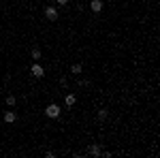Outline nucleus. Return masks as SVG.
Segmentation results:
<instances>
[{
	"label": "nucleus",
	"instance_id": "obj_4",
	"mask_svg": "<svg viewBox=\"0 0 160 158\" xmlns=\"http://www.w3.org/2000/svg\"><path fill=\"white\" fill-rule=\"evenodd\" d=\"M100 152H102L100 143H90V147H88V154L90 156H100Z\"/></svg>",
	"mask_w": 160,
	"mask_h": 158
},
{
	"label": "nucleus",
	"instance_id": "obj_7",
	"mask_svg": "<svg viewBox=\"0 0 160 158\" xmlns=\"http://www.w3.org/2000/svg\"><path fill=\"white\" fill-rule=\"evenodd\" d=\"M41 56H43V54H41V49H38V47H32V49H30V58H32L34 62L41 60Z\"/></svg>",
	"mask_w": 160,
	"mask_h": 158
},
{
	"label": "nucleus",
	"instance_id": "obj_6",
	"mask_svg": "<svg viewBox=\"0 0 160 158\" xmlns=\"http://www.w3.org/2000/svg\"><path fill=\"white\" fill-rule=\"evenodd\" d=\"M102 7H105L102 0H90V9H92L94 13H100V11H102Z\"/></svg>",
	"mask_w": 160,
	"mask_h": 158
},
{
	"label": "nucleus",
	"instance_id": "obj_8",
	"mask_svg": "<svg viewBox=\"0 0 160 158\" xmlns=\"http://www.w3.org/2000/svg\"><path fill=\"white\" fill-rule=\"evenodd\" d=\"M75 103H77V96H75V94H66V98H64V105H66V107H73Z\"/></svg>",
	"mask_w": 160,
	"mask_h": 158
},
{
	"label": "nucleus",
	"instance_id": "obj_5",
	"mask_svg": "<svg viewBox=\"0 0 160 158\" xmlns=\"http://www.w3.org/2000/svg\"><path fill=\"white\" fill-rule=\"evenodd\" d=\"M4 122H7V124H15V122H17V113L13 109L4 111Z\"/></svg>",
	"mask_w": 160,
	"mask_h": 158
},
{
	"label": "nucleus",
	"instance_id": "obj_9",
	"mask_svg": "<svg viewBox=\"0 0 160 158\" xmlns=\"http://www.w3.org/2000/svg\"><path fill=\"white\" fill-rule=\"evenodd\" d=\"M81 71H83L81 64H73V66H71V73H73V75H81Z\"/></svg>",
	"mask_w": 160,
	"mask_h": 158
},
{
	"label": "nucleus",
	"instance_id": "obj_2",
	"mask_svg": "<svg viewBox=\"0 0 160 158\" xmlns=\"http://www.w3.org/2000/svg\"><path fill=\"white\" fill-rule=\"evenodd\" d=\"M30 75H32V77H37V79H41V77L45 75V69H43L38 62H34V64L30 66Z\"/></svg>",
	"mask_w": 160,
	"mask_h": 158
},
{
	"label": "nucleus",
	"instance_id": "obj_13",
	"mask_svg": "<svg viewBox=\"0 0 160 158\" xmlns=\"http://www.w3.org/2000/svg\"><path fill=\"white\" fill-rule=\"evenodd\" d=\"M56 2H58L60 7H66V4H68V0H56Z\"/></svg>",
	"mask_w": 160,
	"mask_h": 158
},
{
	"label": "nucleus",
	"instance_id": "obj_11",
	"mask_svg": "<svg viewBox=\"0 0 160 158\" xmlns=\"http://www.w3.org/2000/svg\"><path fill=\"white\" fill-rule=\"evenodd\" d=\"M15 103H17V98L13 96V94H9V96H7V105H9V107H15Z\"/></svg>",
	"mask_w": 160,
	"mask_h": 158
},
{
	"label": "nucleus",
	"instance_id": "obj_3",
	"mask_svg": "<svg viewBox=\"0 0 160 158\" xmlns=\"http://www.w3.org/2000/svg\"><path fill=\"white\" fill-rule=\"evenodd\" d=\"M45 17L49 22H58V9L56 7H45Z\"/></svg>",
	"mask_w": 160,
	"mask_h": 158
},
{
	"label": "nucleus",
	"instance_id": "obj_10",
	"mask_svg": "<svg viewBox=\"0 0 160 158\" xmlns=\"http://www.w3.org/2000/svg\"><path fill=\"white\" fill-rule=\"evenodd\" d=\"M107 115H109V111H107V109H98V120L100 122L107 120Z\"/></svg>",
	"mask_w": 160,
	"mask_h": 158
},
{
	"label": "nucleus",
	"instance_id": "obj_1",
	"mask_svg": "<svg viewBox=\"0 0 160 158\" xmlns=\"http://www.w3.org/2000/svg\"><path fill=\"white\" fill-rule=\"evenodd\" d=\"M60 113H62V107H60V105H56V103H51V105H47V107H45V115H47V118H51V120L60 118Z\"/></svg>",
	"mask_w": 160,
	"mask_h": 158
},
{
	"label": "nucleus",
	"instance_id": "obj_12",
	"mask_svg": "<svg viewBox=\"0 0 160 158\" xmlns=\"http://www.w3.org/2000/svg\"><path fill=\"white\" fill-rule=\"evenodd\" d=\"M60 85H62V88H66V85H68V81H66V77H62V79H60Z\"/></svg>",
	"mask_w": 160,
	"mask_h": 158
}]
</instances>
